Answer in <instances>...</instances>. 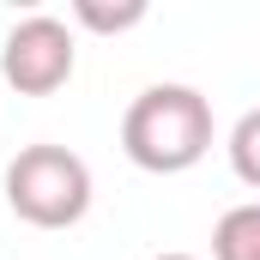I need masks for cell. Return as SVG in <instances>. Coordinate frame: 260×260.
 Segmentation results:
<instances>
[{
	"label": "cell",
	"instance_id": "cell-1",
	"mask_svg": "<svg viewBox=\"0 0 260 260\" xmlns=\"http://www.w3.org/2000/svg\"><path fill=\"white\" fill-rule=\"evenodd\" d=\"M121 151L151 176H182L212 151V103L194 85H145L121 115Z\"/></svg>",
	"mask_w": 260,
	"mask_h": 260
},
{
	"label": "cell",
	"instance_id": "cell-2",
	"mask_svg": "<svg viewBox=\"0 0 260 260\" xmlns=\"http://www.w3.org/2000/svg\"><path fill=\"white\" fill-rule=\"evenodd\" d=\"M6 206L30 230H73L91 212V170L67 145H24L6 164Z\"/></svg>",
	"mask_w": 260,
	"mask_h": 260
},
{
	"label": "cell",
	"instance_id": "cell-3",
	"mask_svg": "<svg viewBox=\"0 0 260 260\" xmlns=\"http://www.w3.org/2000/svg\"><path fill=\"white\" fill-rule=\"evenodd\" d=\"M73 61H79V43H73L67 18H55V12L18 18L0 43V73L18 97H55L73 79Z\"/></svg>",
	"mask_w": 260,
	"mask_h": 260
},
{
	"label": "cell",
	"instance_id": "cell-4",
	"mask_svg": "<svg viewBox=\"0 0 260 260\" xmlns=\"http://www.w3.org/2000/svg\"><path fill=\"white\" fill-rule=\"evenodd\" d=\"M212 260H260V200L230 206L212 230Z\"/></svg>",
	"mask_w": 260,
	"mask_h": 260
},
{
	"label": "cell",
	"instance_id": "cell-5",
	"mask_svg": "<svg viewBox=\"0 0 260 260\" xmlns=\"http://www.w3.org/2000/svg\"><path fill=\"white\" fill-rule=\"evenodd\" d=\"M73 18L85 24V30H97V37H121L133 24H145V0H73Z\"/></svg>",
	"mask_w": 260,
	"mask_h": 260
},
{
	"label": "cell",
	"instance_id": "cell-6",
	"mask_svg": "<svg viewBox=\"0 0 260 260\" xmlns=\"http://www.w3.org/2000/svg\"><path fill=\"white\" fill-rule=\"evenodd\" d=\"M230 170H236V182H248L260 194V109H248L230 127Z\"/></svg>",
	"mask_w": 260,
	"mask_h": 260
},
{
	"label": "cell",
	"instance_id": "cell-7",
	"mask_svg": "<svg viewBox=\"0 0 260 260\" xmlns=\"http://www.w3.org/2000/svg\"><path fill=\"white\" fill-rule=\"evenodd\" d=\"M151 260H194V254H151Z\"/></svg>",
	"mask_w": 260,
	"mask_h": 260
}]
</instances>
